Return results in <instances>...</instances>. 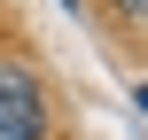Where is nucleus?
Returning <instances> with one entry per match:
<instances>
[{"instance_id": "2", "label": "nucleus", "mask_w": 148, "mask_h": 140, "mask_svg": "<svg viewBox=\"0 0 148 140\" xmlns=\"http://www.w3.org/2000/svg\"><path fill=\"white\" fill-rule=\"evenodd\" d=\"M117 16H133V23H148V0H117Z\"/></svg>"}, {"instance_id": "1", "label": "nucleus", "mask_w": 148, "mask_h": 140, "mask_svg": "<svg viewBox=\"0 0 148 140\" xmlns=\"http://www.w3.org/2000/svg\"><path fill=\"white\" fill-rule=\"evenodd\" d=\"M0 140H47L39 86H31L23 70H0Z\"/></svg>"}]
</instances>
